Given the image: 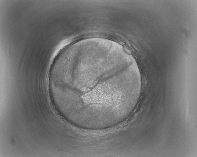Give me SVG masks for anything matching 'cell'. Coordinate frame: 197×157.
<instances>
[{"label":"cell","instance_id":"cell-1","mask_svg":"<svg viewBox=\"0 0 197 157\" xmlns=\"http://www.w3.org/2000/svg\"><path fill=\"white\" fill-rule=\"evenodd\" d=\"M140 78L134 66L108 54L76 55L54 74L56 109L79 128L96 130L108 127L127 111Z\"/></svg>","mask_w":197,"mask_h":157}]
</instances>
